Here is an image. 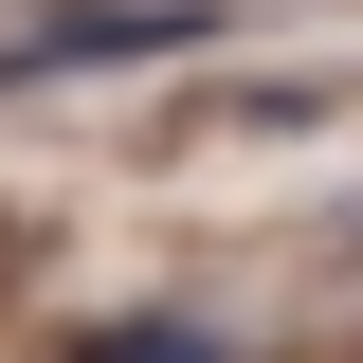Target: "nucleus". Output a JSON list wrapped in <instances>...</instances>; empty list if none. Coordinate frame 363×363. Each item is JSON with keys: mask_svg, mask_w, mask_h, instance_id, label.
<instances>
[{"mask_svg": "<svg viewBox=\"0 0 363 363\" xmlns=\"http://www.w3.org/2000/svg\"><path fill=\"white\" fill-rule=\"evenodd\" d=\"M200 18H218V0H73V18H37L0 73H109V55H182Z\"/></svg>", "mask_w": 363, "mask_h": 363, "instance_id": "f257e3e1", "label": "nucleus"}, {"mask_svg": "<svg viewBox=\"0 0 363 363\" xmlns=\"http://www.w3.org/2000/svg\"><path fill=\"white\" fill-rule=\"evenodd\" d=\"M91 363H218L200 327H91Z\"/></svg>", "mask_w": 363, "mask_h": 363, "instance_id": "f03ea898", "label": "nucleus"}]
</instances>
